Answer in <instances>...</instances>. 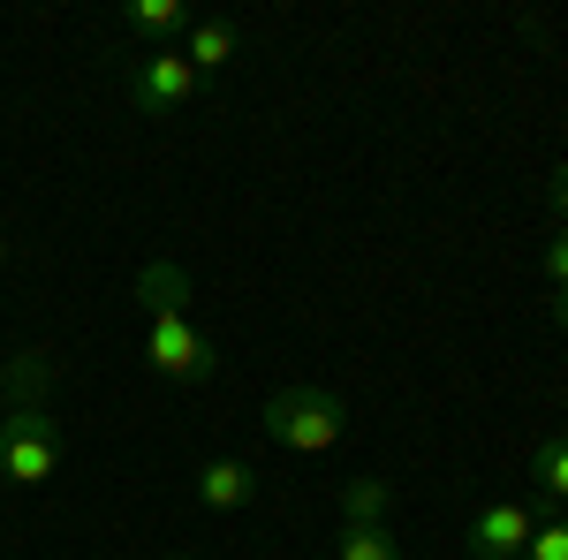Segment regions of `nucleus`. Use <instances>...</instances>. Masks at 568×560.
Listing matches in <instances>:
<instances>
[{
  "label": "nucleus",
  "instance_id": "1",
  "mask_svg": "<svg viewBox=\"0 0 568 560\" xmlns=\"http://www.w3.org/2000/svg\"><path fill=\"white\" fill-rule=\"evenodd\" d=\"M136 303H144V356H152V371L160 379H182V387H205L220 371V348L190 326V273L182 265H144L136 273Z\"/></svg>",
  "mask_w": 568,
  "mask_h": 560
},
{
  "label": "nucleus",
  "instance_id": "2",
  "mask_svg": "<svg viewBox=\"0 0 568 560\" xmlns=\"http://www.w3.org/2000/svg\"><path fill=\"white\" fill-rule=\"evenodd\" d=\"M258 425H265V439L288 447V455H326V447H342V431H349V401L334 387L296 379V387H281L258 409Z\"/></svg>",
  "mask_w": 568,
  "mask_h": 560
},
{
  "label": "nucleus",
  "instance_id": "3",
  "mask_svg": "<svg viewBox=\"0 0 568 560\" xmlns=\"http://www.w3.org/2000/svg\"><path fill=\"white\" fill-rule=\"evenodd\" d=\"M61 470V417L53 409H0V477L45 485Z\"/></svg>",
  "mask_w": 568,
  "mask_h": 560
},
{
  "label": "nucleus",
  "instance_id": "4",
  "mask_svg": "<svg viewBox=\"0 0 568 560\" xmlns=\"http://www.w3.org/2000/svg\"><path fill=\"white\" fill-rule=\"evenodd\" d=\"M197 84H205V77L182 61V45H160V53L130 61V106H136V114H175Z\"/></svg>",
  "mask_w": 568,
  "mask_h": 560
},
{
  "label": "nucleus",
  "instance_id": "5",
  "mask_svg": "<svg viewBox=\"0 0 568 560\" xmlns=\"http://www.w3.org/2000/svg\"><path fill=\"white\" fill-rule=\"evenodd\" d=\"M530 530H538V516L524 500H493V508L470 516V560H524Z\"/></svg>",
  "mask_w": 568,
  "mask_h": 560
},
{
  "label": "nucleus",
  "instance_id": "6",
  "mask_svg": "<svg viewBox=\"0 0 568 560\" xmlns=\"http://www.w3.org/2000/svg\"><path fill=\"white\" fill-rule=\"evenodd\" d=\"M53 379H61V364H53L45 348H23V356H8V364H0V409H45Z\"/></svg>",
  "mask_w": 568,
  "mask_h": 560
},
{
  "label": "nucleus",
  "instance_id": "7",
  "mask_svg": "<svg viewBox=\"0 0 568 560\" xmlns=\"http://www.w3.org/2000/svg\"><path fill=\"white\" fill-rule=\"evenodd\" d=\"M197 500H205L213 516H235V508L258 500V470H251L243 455H213V462L197 470Z\"/></svg>",
  "mask_w": 568,
  "mask_h": 560
},
{
  "label": "nucleus",
  "instance_id": "8",
  "mask_svg": "<svg viewBox=\"0 0 568 560\" xmlns=\"http://www.w3.org/2000/svg\"><path fill=\"white\" fill-rule=\"evenodd\" d=\"M235 53H243V31H235L227 16H197V23H190V39H182V61H190L197 77H220Z\"/></svg>",
  "mask_w": 568,
  "mask_h": 560
},
{
  "label": "nucleus",
  "instance_id": "9",
  "mask_svg": "<svg viewBox=\"0 0 568 560\" xmlns=\"http://www.w3.org/2000/svg\"><path fill=\"white\" fill-rule=\"evenodd\" d=\"M387 508H394L387 477H356V485H342V522H387Z\"/></svg>",
  "mask_w": 568,
  "mask_h": 560
},
{
  "label": "nucleus",
  "instance_id": "10",
  "mask_svg": "<svg viewBox=\"0 0 568 560\" xmlns=\"http://www.w3.org/2000/svg\"><path fill=\"white\" fill-rule=\"evenodd\" d=\"M334 560H402V546L387 538V522H342Z\"/></svg>",
  "mask_w": 568,
  "mask_h": 560
},
{
  "label": "nucleus",
  "instance_id": "11",
  "mask_svg": "<svg viewBox=\"0 0 568 560\" xmlns=\"http://www.w3.org/2000/svg\"><path fill=\"white\" fill-rule=\"evenodd\" d=\"M130 23H136V31H152V39H190V23H197V16H190L182 0H136Z\"/></svg>",
  "mask_w": 568,
  "mask_h": 560
},
{
  "label": "nucleus",
  "instance_id": "12",
  "mask_svg": "<svg viewBox=\"0 0 568 560\" xmlns=\"http://www.w3.org/2000/svg\"><path fill=\"white\" fill-rule=\"evenodd\" d=\"M530 477H538L546 492H561V500H568V431H546V439H538V455H530Z\"/></svg>",
  "mask_w": 568,
  "mask_h": 560
},
{
  "label": "nucleus",
  "instance_id": "13",
  "mask_svg": "<svg viewBox=\"0 0 568 560\" xmlns=\"http://www.w3.org/2000/svg\"><path fill=\"white\" fill-rule=\"evenodd\" d=\"M524 560H568V522H546V530H530Z\"/></svg>",
  "mask_w": 568,
  "mask_h": 560
},
{
  "label": "nucleus",
  "instance_id": "14",
  "mask_svg": "<svg viewBox=\"0 0 568 560\" xmlns=\"http://www.w3.org/2000/svg\"><path fill=\"white\" fill-rule=\"evenodd\" d=\"M546 281L568 288V227H561V235H546Z\"/></svg>",
  "mask_w": 568,
  "mask_h": 560
},
{
  "label": "nucleus",
  "instance_id": "15",
  "mask_svg": "<svg viewBox=\"0 0 568 560\" xmlns=\"http://www.w3.org/2000/svg\"><path fill=\"white\" fill-rule=\"evenodd\" d=\"M546 197H554V213H568V167L546 174Z\"/></svg>",
  "mask_w": 568,
  "mask_h": 560
},
{
  "label": "nucleus",
  "instance_id": "16",
  "mask_svg": "<svg viewBox=\"0 0 568 560\" xmlns=\"http://www.w3.org/2000/svg\"><path fill=\"white\" fill-rule=\"evenodd\" d=\"M546 310H554V326L568 334V288H554V303H546Z\"/></svg>",
  "mask_w": 568,
  "mask_h": 560
},
{
  "label": "nucleus",
  "instance_id": "17",
  "mask_svg": "<svg viewBox=\"0 0 568 560\" xmlns=\"http://www.w3.org/2000/svg\"><path fill=\"white\" fill-rule=\"evenodd\" d=\"M0 265H8V243H0Z\"/></svg>",
  "mask_w": 568,
  "mask_h": 560
}]
</instances>
